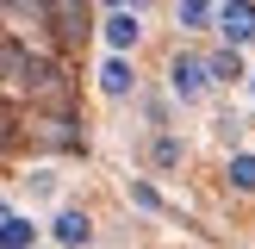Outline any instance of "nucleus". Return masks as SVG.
I'll return each instance as SVG.
<instances>
[{
  "instance_id": "obj_6",
  "label": "nucleus",
  "mask_w": 255,
  "mask_h": 249,
  "mask_svg": "<svg viewBox=\"0 0 255 249\" xmlns=\"http://www.w3.org/2000/svg\"><path fill=\"white\" fill-rule=\"evenodd\" d=\"M37 243V224L25 212H0V249H31Z\"/></svg>"
},
{
  "instance_id": "obj_1",
  "label": "nucleus",
  "mask_w": 255,
  "mask_h": 249,
  "mask_svg": "<svg viewBox=\"0 0 255 249\" xmlns=\"http://www.w3.org/2000/svg\"><path fill=\"white\" fill-rule=\"evenodd\" d=\"M206 87H212L206 56H187V50H174V62H168V94H174V100H199Z\"/></svg>"
},
{
  "instance_id": "obj_9",
  "label": "nucleus",
  "mask_w": 255,
  "mask_h": 249,
  "mask_svg": "<svg viewBox=\"0 0 255 249\" xmlns=\"http://www.w3.org/2000/svg\"><path fill=\"white\" fill-rule=\"evenodd\" d=\"M231 187H237V193H255V156H249V149L231 156Z\"/></svg>"
},
{
  "instance_id": "obj_5",
  "label": "nucleus",
  "mask_w": 255,
  "mask_h": 249,
  "mask_svg": "<svg viewBox=\"0 0 255 249\" xmlns=\"http://www.w3.org/2000/svg\"><path fill=\"white\" fill-rule=\"evenodd\" d=\"M131 87H137V69L125 56H106V62H100V94H106V100H125Z\"/></svg>"
},
{
  "instance_id": "obj_8",
  "label": "nucleus",
  "mask_w": 255,
  "mask_h": 249,
  "mask_svg": "<svg viewBox=\"0 0 255 249\" xmlns=\"http://www.w3.org/2000/svg\"><path fill=\"white\" fill-rule=\"evenodd\" d=\"M206 75H212V81H237V75H243L237 50H218V56H206Z\"/></svg>"
},
{
  "instance_id": "obj_11",
  "label": "nucleus",
  "mask_w": 255,
  "mask_h": 249,
  "mask_svg": "<svg viewBox=\"0 0 255 249\" xmlns=\"http://www.w3.org/2000/svg\"><path fill=\"white\" fill-rule=\"evenodd\" d=\"M106 6H112V12H137V0H106Z\"/></svg>"
},
{
  "instance_id": "obj_2",
  "label": "nucleus",
  "mask_w": 255,
  "mask_h": 249,
  "mask_svg": "<svg viewBox=\"0 0 255 249\" xmlns=\"http://www.w3.org/2000/svg\"><path fill=\"white\" fill-rule=\"evenodd\" d=\"M218 31H224V44L231 50H243V44H255V0H218Z\"/></svg>"
},
{
  "instance_id": "obj_7",
  "label": "nucleus",
  "mask_w": 255,
  "mask_h": 249,
  "mask_svg": "<svg viewBox=\"0 0 255 249\" xmlns=\"http://www.w3.org/2000/svg\"><path fill=\"white\" fill-rule=\"evenodd\" d=\"M212 12H218V0H174V19H181V31L212 25Z\"/></svg>"
},
{
  "instance_id": "obj_3",
  "label": "nucleus",
  "mask_w": 255,
  "mask_h": 249,
  "mask_svg": "<svg viewBox=\"0 0 255 249\" xmlns=\"http://www.w3.org/2000/svg\"><path fill=\"white\" fill-rule=\"evenodd\" d=\"M50 243L56 249H87L94 243V218H87L81 206H62L56 218H50Z\"/></svg>"
},
{
  "instance_id": "obj_10",
  "label": "nucleus",
  "mask_w": 255,
  "mask_h": 249,
  "mask_svg": "<svg viewBox=\"0 0 255 249\" xmlns=\"http://www.w3.org/2000/svg\"><path fill=\"white\" fill-rule=\"evenodd\" d=\"M174 162H181V143L174 137H156V168H174Z\"/></svg>"
},
{
  "instance_id": "obj_4",
  "label": "nucleus",
  "mask_w": 255,
  "mask_h": 249,
  "mask_svg": "<svg viewBox=\"0 0 255 249\" xmlns=\"http://www.w3.org/2000/svg\"><path fill=\"white\" fill-rule=\"evenodd\" d=\"M100 37L112 44V56H125V50H137V37H143V25H137V12H106V25H100Z\"/></svg>"
}]
</instances>
